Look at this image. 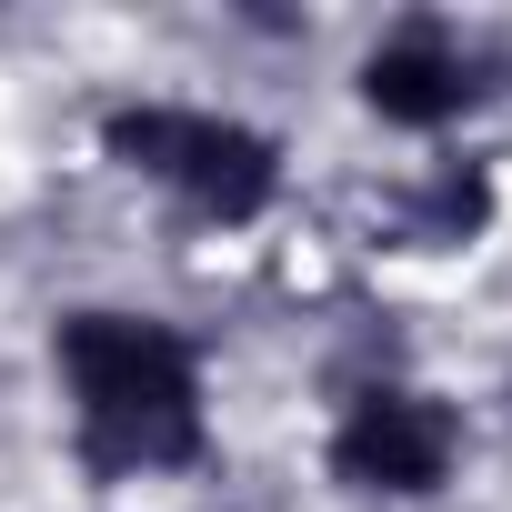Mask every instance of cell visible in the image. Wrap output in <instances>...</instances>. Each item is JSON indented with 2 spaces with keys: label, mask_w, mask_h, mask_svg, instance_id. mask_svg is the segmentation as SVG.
I'll list each match as a JSON object with an SVG mask.
<instances>
[{
  "label": "cell",
  "mask_w": 512,
  "mask_h": 512,
  "mask_svg": "<svg viewBox=\"0 0 512 512\" xmlns=\"http://www.w3.org/2000/svg\"><path fill=\"white\" fill-rule=\"evenodd\" d=\"M101 141H111V161H121V171H141V181L181 191V201H191V211H211V221H251V211L282 191V151L251 131V121H221V111L131 101V111H111V121H101Z\"/></svg>",
  "instance_id": "2"
},
{
  "label": "cell",
  "mask_w": 512,
  "mask_h": 512,
  "mask_svg": "<svg viewBox=\"0 0 512 512\" xmlns=\"http://www.w3.org/2000/svg\"><path fill=\"white\" fill-rule=\"evenodd\" d=\"M492 61L452 31V21H402V31H382L372 41V61H362V101L382 111V121H402V131H442V121H462L492 81H482Z\"/></svg>",
  "instance_id": "4"
},
{
  "label": "cell",
  "mask_w": 512,
  "mask_h": 512,
  "mask_svg": "<svg viewBox=\"0 0 512 512\" xmlns=\"http://www.w3.org/2000/svg\"><path fill=\"white\" fill-rule=\"evenodd\" d=\"M482 211H492L482 171H442L432 201H422V231H412V241H462V231H482Z\"/></svg>",
  "instance_id": "5"
},
{
  "label": "cell",
  "mask_w": 512,
  "mask_h": 512,
  "mask_svg": "<svg viewBox=\"0 0 512 512\" xmlns=\"http://www.w3.org/2000/svg\"><path fill=\"white\" fill-rule=\"evenodd\" d=\"M452 462H462V422H452V402H432V392H412V382L362 392V402L342 412V432H332V472H342L352 492L412 502V492H442Z\"/></svg>",
  "instance_id": "3"
},
{
  "label": "cell",
  "mask_w": 512,
  "mask_h": 512,
  "mask_svg": "<svg viewBox=\"0 0 512 512\" xmlns=\"http://www.w3.org/2000/svg\"><path fill=\"white\" fill-rule=\"evenodd\" d=\"M61 382H71L91 472H181L201 452V362L181 332L141 312H71Z\"/></svg>",
  "instance_id": "1"
}]
</instances>
